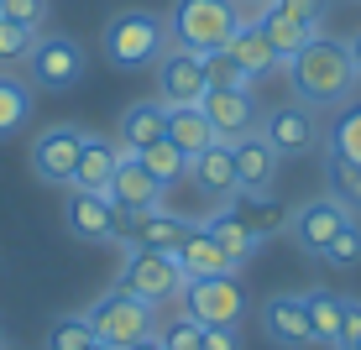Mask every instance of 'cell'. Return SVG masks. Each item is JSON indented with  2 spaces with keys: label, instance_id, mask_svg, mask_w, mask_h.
I'll return each mask as SVG.
<instances>
[{
  "label": "cell",
  "instance_id": "obj_14",
  "mask_svg": "<svg viewBox=\"0 0 361 350\" xmlns=\"http://www.w3.org/2000/svg\"><path fill=\"white\" fill-rule=\"evenodd\" d=\"M199 110H204V120L215 126V142H226V146H235L241 136H252V131H257L252 89H204Z\"/></svg>",
  "mask_w": 361,
  "mask_h": 350
},
{
  "label": "cell",
  "instance_id": "obj_15",
  "mask_svg": "<svg viewBox=\"0 0 361 350\" xmlns=\"http://www.w3.org/2000/svg\"><path fill=\"white\" fill-rule=\"evenodd\" d=\"M63 220L79 241H116L121 235V209L110 204V194H90V189H68V204H63Z\"/></svg>",
  "mask_w": 361,
  "mask_h": 350
},
{
  "label": "cell",
  "instance_id": "obj_44",
  "mask_svg": "<svg viewBox=\"0 0 361 350\" xmlns=\"http://www.w3.org/2000/svg\"><path fill=\"white\" fill-rule=\"evenodd\" d=\"M90 350H116V345H105V340H94V345H90Z\"/></svg>",
  "mask_w": 361,
  "mask_h": 350
},
{
  "label": "cell",
  "instance_id": "obj_31",
  "mask_svg": "<svg viewBox=\"0 0 361 350\" xmlns=\"http://www.w3.org/2000/svg\"><path fill=\"white\" fill-rule=\"evenodd\" d=\"M37 37H42V27H21V21H6L0 16V68H16L32 58Z\"/></svg>",
  "mask_w": 361,
  "mask_h": 350
},
{
  "label": "cell",
  "instance_id": "obj_33",
  "mask_svg": "<svg viewBox=\"0 0 361 350\" xmlns=\"http://www.w3.org/2000/svg\"><path fill=\"white\" fill-rule=\"evenodd\" d=\"M204 89H252V79L226 47H215V53H204Z\"/></svg>",
  "mask_w": 361,
  "mask_h": 350
},
{
  "label": "cell",
  "instance_id": "obj_16",
  "mask_svg": "<svg viewBox=\"0 0 361 350\" xmlns=\"http://www.w3.org/2000/svg\"><path fill=\"white\" fill-rule=\"evenodd\" d=\"M110 204L121 209V215H142V209H157L163 204V183L152 178V173L142 168V157H131V152H121V162H116V178H110Z\"/></svg>",
  "mask_w": 361,
  "mask_h": 350
},
{
  "label": "cell",
  "instance_id": "obj_12",
  "mask_svg": "<svg viewBox=\"0 0 361 350\" xmlns=\"http://www.w3.org/2000/svg\"><path fill=\"white\" fill-rule=\"evenodd\" d=\"M157 99L163 105H199L204 99V53L173 47L157 58Z\"/></svg>",
  "mask_w": 361,
  "mask_h": 350
},
{
  "label": "cell",
  "instance_id": "obj_11",
  "mask_svg": "<svg viewBox=\"0 0 361 350\" xmlns=\"http://www.w3.org/2000/svg\"><path fill=\"white\" fill-rule=\"evenodd\" d=\"M351 220H356V215L341 204V199L319 194V199H309L304 209H293V215H288V230H293V241L304 246L309 256H319V251H325V246H330Z\"/></svg>",
  "mask_w": 361,
  "mask_h": 350
},
{
  "label": "cell",
  "instance_id": "obj_28",
  "mask_svg": "<svg viewBox=\"0 0 361 350\" xmlns=\"http://www.w3.org/2000/svg\"><path fill=\"white\" fill-rule=\"evenodd\" d=\"M231 199H235L231 215L241 220L257 241H267V235L283 230V209H278V199H272V194H231Z\"/></svg>",
  "mask_w": 361,
  "mask_h": 350
},
{
  "label": "cell",
  "instance_id": "obj_32",
  "mask_svg": "<svg viewBox=\"0 0 361 350\" xmlns=\"http://www.w3.org/2000/svg\"><path fill=\"white\" fill-rule=\"evenodd\" d=\"M94 345V330L84 314H63L47 324V350H90Z\"/></svg>",
  "mask_w": 361,
  "mask_h": 350
},
{
  "label": "cell",
  "instance_id": "obj_17",
  "mask_svg": "<svg viewBox=\"0 0 361 350\" xmlns=\"http://www.w3.org/2000/svg\"><path fill=\"white\" fill-rule=\"evenodd\" d=\"M231 152H235V194H272V189H278V168H283V157L267 146V136H262V131L241 136Z\"/></svg>",
  "mask_w": 361,
  "mask_h": 350
},
{
  "label": "cell",
  "instance_id": "obj_21",
  "mask_svg": "<svg viewBox=\"0 0 361 350\" xmlns=\"http://www.w3.org/2000/svg\"><path fill=\"white\" fill-rule=\"evenodd\" d=\"M173 256H178L183 282H199V277H226V272H235V267H231V256L220 251L215 241H209V230H204V225H194V230L183 235V246H178Z\"/></svg>",
  "mask_w": 361,
  "mask_h": 350
},
{
  "label": "cell",
  "instance_id": "obj_4",
  "mask_svg": "<svg viewBox=\"0 0 361 350\" xmlns=\"http://www.w3.org/2000/svg\"><path fill=\"white\" fill-rule=\"evenodd\" d=\"M84 319H90L94 340H105L116 350H131V345H142V340L157 335V308L142 304V298H131L126 287H110L105 298H94V304L84 308Z\"/></svg>",
  "mask_w": 361,
  "mask_h": 350
},
{
  "label": "cell",
  "instance_id": "obj_45",
  "mask_svg": "<svg viewBox=\"0 0 361 350\" xmlns=\"http://www.w3.org/2000/svg\"><path fill=\"white\" fill-rule=\"evenodd\" d=\"M0 350H6V335H0Z\"/></svg>",
  "mask_w": 361,
  "mask_h": 350
},
{
  "label": "cell",
  "instance_id": "obj_25",
  "mask_svg": "<svg viewBox=\"0 0 361 350\" xmlns=\"http://www.w3.org/2000/svg\"><path fill=\"white\" fill-rule=\"evenodd\" d=\"M309 308V330H314V345H335L341 340V324H345V298L330 293V287H309L304 293Z\"/></svg>",
  "mask_w": 361,
  "mask_h": 350
},
{
  "label": "cell",
  "instance_id": "obj_7",
  "mask_svg": "<svg viewBox=\"0 0 361 350\" xmlns=\"http://www.w3.org/2000/svg\"><path fill=\"white\" fill-rule=\"evenodd\" d=\"M262 136L278 157H309L325 146V126H319V110H309L304 99L293 105H278L262 115Z\"/></svg>",
  "mask_w": 361,
  "mask_h": 350
},
{
  "label": "cell",
  "instance_id": "obj_29",
  "mask_svg": "<svg viewBox=\"0 0 361 350\" xmlns=\"http://www.w3.org/2000/svg\"><path fill=\"white\" fill-rule=\"evenodd\" d=\"M325 146H330L335 162H351V168H361V99H356V105H345L341 115H335Z\"/></svg>",
  "mask_w": 361,
  "mask_h": 350
},
{
  "label": "cell",
  "instance_id": "obj_9",
  "mask_svg": "<svg viewBox=\"0 0 361 350\" xmlns=\"http://www.w3.org/2000/svg\"><path fill=\"white\" fill-rule=\"evenodd\" d=\"M27 73H32L37 89H73L84 79V47L73 37H37Z\"/></svg>",
  "mask_w": 361,
  "mask_h": 350
},
{
  "label": "cell",
  "instance_id": "obj_23",
  "mask_svg": "<svg viewBox=\"0 0 361 350\" xmlns=\"http://www.w3.org/2000/svg\"><path fill=\"white\" fill-rule=\"evenodd\" d=\"M257 27H262V37L272 42V53L283 58V68H288V58H298L309 42H314L325 27H309V21H293V16H283L278 6H267L262 16H257Z\"/></svg>",
  "mask_w": 361,
  "mask_h": 350
},
{
  "label": "cell",
  "instance_id": "obj_41",
  "mask_svg": "<svg viewBox=\"0 0 361 350\" xmlns=\"http://www.w3.org/2000/svg\"><path fill=\"white\" fill-rule=\"evenodd\" d=\"M267 6H278V0H235V11H241V21H257Z\"/></svg>",
  "mask_w": 361,
  "mask_h": 350
},
{
  "label": "cell",
  "instance_id": "obj_5",
  "mask_svg": "<svg viewBox=\"0 0 361 350\" xmlns=\"http://www.w3.org/2000/svg\"><path fill=\"white\" fill-rule=\"evenodd\" d=\"M116 287H126L131 298L163 308L168 298L183 293L178 256H173V251H126V261H121V272H116Z\"/></svg>",
  "mask_w": 361,
  "mask_h": 350
},
{
  "label": "cell",
  "instance_id": "obj_6",
  "mask_svg": "<svg viewBox=\"0 0 361 350\" xmlns=\"http://www.w3.org/2000/svg\"><path fill=\"white\" fill-rule=\"evenodd\" d=\"M183 314L199 319L204 330H235L246 314V287L235 272L226 277H199V282H183Z\"/></svg>",
  "mask_w": 361,
  "mask_h": 350
},
{
  "label": "cell",
  "instance_id": "obj_22",
  "mask_svg": "<svg viewBox=\"0 0 361 350\" xmlns=\"http://www.w3.org/2000/svg\"><path fill=\"white\" fill-rule=\"evenodd\" d=\"M189 178H194L209 199H231V194H235V152H231L226 142L204 146L199 157H189Z\"/></svg>",
  "mask_w": 361,
  "mask_h": 350
},
{
  "label": "cell",
  "instance_id": "obj_40",
  "mask_svg": "<svg viewBox=\"0 0 361 350\" xmlns=\"http://www.w3.org/2000/svg\"><path fill=\"white\" fill-rule=\"evenodd\" d=\"M204 350H241L235 330H204Z\"/></svg>",
  "mask_w": 361,
  "mask_h": 350
},
{
  "label": "cell",
  "instance_id": "obj_1",
  "mask_svg": "<svg viewBox=\"0 0 361 350\" xmlns=\"http://www.w3.org/2000/svg\"><path fill=\"white\" fill-rule=\"evenodd\" d=\"M288 84L298 89V99L309 110H341L361 79H356V63H351V47L341 37L319 32L298 58H288Z\"/></svg>",
  "mask_w": 361,
  "mask_h": 350
},
{
  "label": "cell",
  "instance_id": "obj_27",
  "mask_svg": "<svg viewBox=\"0 0 361 350\" xmlns=\"http://www.w3.org/2000/svg\"><path fill=\"white\" fill-rule=\"evenodd\" d=\"M204 230H209V241H215L220 251L231 256V267H246V256H252L257 246H262V241H257V235L246 230L241 220L231 215V209H220V215H209V220H204Z\"/></svg>",
  "mask_w": 361,
  "mask_h": 350
},
{
  "label": "cell",
  "instance_id": "obj_30",
  "mask_svg": "<svg viewBox=\"0 0 361 350\" xmlns=\"http://www.w3.org/2000/svg\"><path fill=\"white\" fill-rule=\"evenodd\" d=\"M136 157H142V168L152 173V178L163 183V189H173V183H183V178H189V157H183L178 146L168 142V136H163V142H152L147 152H136Z\"/></svg>",
  "mask_w": 361,
  "mask_h": 350
},
{
  "label": "cell",
  "instance_id": "obj_24",
  "mask_svg": "<svg viewBox=\"0 0 361 350\" xmlns=\"http://www.w3.org/2000/svg\"><path fill=\"white\" fill-rule=\"evenodd\" d=\"M163 136L178 146L183 157H199L204 146H215V126L204 120L199 105H168V131Z\"/></svg>",
  "mask_w": 361,
  "mask_h": 350
},
{
  "label": "cell",
  "instance_id": "obj_8",
  "mask_svg": "<svg viewBox=\"0 0 361 350\" xmlns=\"http://www.w3.org/2000/svg\"><path fill=\"white\" fill-rule=\"evenodd\" d=\"M189 230H194V220L168 215V209L157 204V209H142V215H126V220H121L116 246H121V251H178Z\"/></svg>",
  "mask_w": 361,
  "mask_h": 350
},
{
  "label": "cell",
  "instance_id": "obj_37",
  "mask_svg": "<svg viewBox=\"0 0 361 350\" xmlns=\"http://www.w3.org/2000/svg\"><path fill=\"white\" fill-rule=\"evenodd\" d=\"M0 16H6V21H21V27H42L47 0H0Z\"/></svg>",
  "mask_w": 361,
  "mask_h": 350
},
{
  "label": "cell",
  "instance_id": "obj_18",
  "mask_svg": "<svg viewBox=\"0 0 361 350\" xmlns=\"http://www.w3.org/2000/svg\"><path fill=\"white\" fill-rule=\"evenodd\" d=\"M163 131H168V105L163 99H136V105H126V115L116 126V146L136 157L152 142H163Z\"/></svg>",
  "mask_w": 361,
  "mask_h": 350
},
{
  "label": "cell",
  "instance_id": "obj_43",
  "mask_svg": "<svg viewBox=\"0 0 361 350\" xmlns=\"http://www.w3.org/2000/svg\"><path fill=\"white\" fill-rule=\"evenodd\" d=\"M131 350H163V340L152 335V340H142V345H131Z\"/></svg>",
  "mask_w": 361,
  "mask_h": 350
},
{
  "label": "cell",
  "instance_id": "obj_39",
  "mask_svg": "<svg viewBox=\"0 0 361 350\" xmlns=\"http://www.w3.org/2000/svg\"><path fill=\"white\" fill-rule=\"evenodd\" d=\"M278 11L293 21H309V27H325V6L319 0H278Z\"/></svg>",
  "mask_w": 361,
  "mask_h": 350
},
{
  "label": "cell",
  "instance_id": "obj_46",
  "mask_svg": "<svg viewBox=\"0 0 361 350\" xmlns=\"http://www.w3.org/2000/svg\"><path fill=\"white\" fill-rule=\"evenodd\" d=\"M356 6H361V0H356Z\"/></svg>",
  "mask_w": 361,
  "mask_h": 350
},
{
  "label": "cell",
  "instance_id": "obj_34",
  "mask_svg": "<svg viewBox=\"0 0 361 350\" xmlns=\"http://www.w3.org/2000/svg\"><path fill=\"white\" fill-rule=\"evenodd\" d=\"M319 261H325V267H335V272H351L356 261H361V220L345 225V230L335 235L325 251H319Z\"/></svg>",
  "mask_w": 361,
  "mask_h": 350
},
{
  "label": "cell",
  "instance_id": "obj_36",
  "mask_svg": "<svg viewBox=\"0 0 361 350\" xmlns=\"http://www.w3.org/2000/svg\"><path fill=\"white\" fill-rule=\"evenodd\" d=\"M330 199H341L345 209H361V168L330 157Z\"/></svg>",
  "mask_w": 361,
  "mask_h": 350
},
{
  "label": "cell",
  "instance_id": "obj_38",
  "mask_svg": "<svg viewBox=\"0 0 361 350\" xmlns=\"http://www.w3.org/2000/svg\"><path fill=\"white\" fill-rule=\"evenodd\" d=\"M335 350H361V304H356V298H345V324H341Z\"/></svg>",
  "mask_w": 361,
  "mask_h": 350
},
{
  "label": "cell",
  "instance_id": "obj_20",
  "mask_svg": "<svg viewBox=\"0 0 361 350\" xmlns=\"http://www.w3.org/2000/svg\"><path fill=\"white\" fill-rule=\"evenodd\" d=\"M116 162H121V146L110 136H84V152L73 162V183L68 189H90V194H105L110 178H116Z\"/></svg>",
  "mask_w": 361,
  "mask_h": 350
},
{
  "label": "cell",
  "instance_id": "obj_13",
  "mask_svg": "<svg viewBox=\"0 0 361 350\" xmlns=\"http://www.w3.org/2000/svg\"><path fill=\"white\" fill-rule=\"evenodd\" d=\"M257 319H262V335H267V340L278 345V350H309V345H314L304 293H272Z\"/></svg>",
  "mask_w": 361,
  "mask_h": 350
},
{
  "label": "cell",
  "instance_id": "obj_10",
  "mask_svg": "<svg viewBox=\"0 0 361 350\" xmlns=\"http://www.w3.org/2000/svg\"><path fill=\"white\" fill-rule=\"evenodd\" d=\"M84 126H53V131H42L32 142V173L42 183H53V189H68L73 183V162H79L84 152Z\"/></svg>",
  "mask_w": 361,
  "mask_h": 350
},
{
  "label": "cell",
  "instance_id": "obj_35",
  "mask_svg": "<svg viewBox=\"0 0 361 350\" xmlns=\"http://www.w3.org/2000/svg\"><path fill=\"white\" fill-rule=\"evenodd\" d=\"M163 350H204V324L189 319V314H178V319H168L163 324Z\"/></svg>",
  "mask_w": 361,
  "mask_h": 350
},
{
  "label": "cell",
  "instance_id": "obj_19",
  "mask_svg": "<svg viewBox=\"0 0 361 350\" xmlns=\"http://www.w3.org/2000/svg\"><path fill=\"white\" fill-rule=\"evenodd\" d=\"M226 53L235 58V63H241V73L246 79H272V73L283 68V58L272 53V42L262 37V27H257V21H241V27L231 32V42H226Z\"/></svg>",
  "mask_w": 361,
  "mask_h": 350
},
{
  "label": "cell",
  "instance_id": "obj_2",
  "mask_svg": "<svg viewBox=\"0 0 361 350\" xmlns=\"http://www.w3.org/2000/svg\"><path fill=\"white\" fill-rule=\"evenodd\" d=\"M99 47H105L110 68H121V73L157 68V58L168 53V21L157 11H142V6L116 11L105 21V32H99Z\"/></svg>",
  "mask_w": 361,
  "mask_h": 350
},
{
  "label": "cell",
  "instance_id": "obj_26",
  "mask_svg": "<svg viewBox=\"0 0 361 350\" xmlns=\"http://www.w3.org/2000/svg\"><path fill=\"white\" fill-rule=\"evenodd\" d=\"M32 120V79H16L11 68H0V142L16 136Z\"/></svg>",
  "mask_w": 361,
  "mask_h": 350
},
{
  "label": "cell",
  "instance_id": "obj_3",
  "mask_svg": "<svg viewBox=\"0 0 361 350\" xmlns=\"http://www.w3.org/2000/svg\"><path fill=\"white\" fill-rule=\"evenodd\" d=\"M168 42L189 47V53H215L231 42V32L241 27V11L235 0H173L168 11Z\"/></svg>",
  "mask_w": 361,
  "mask_h": 350
},
{
  "label": "cell",
  "instance_id": "obj_42",
  "mask_svg": "<svg viewBox=\"0 0 361 350\" xmlns=\"http://www.w3.org/2000/svg\"><path fill=\"white\" fill-rule=\"evenodd\" d=\"M345 47H351V63H356V79H361V27L345 37Z\"/></svg>",
  "mask_w": 361,
  "mask_h": 350
}]
</instances>
